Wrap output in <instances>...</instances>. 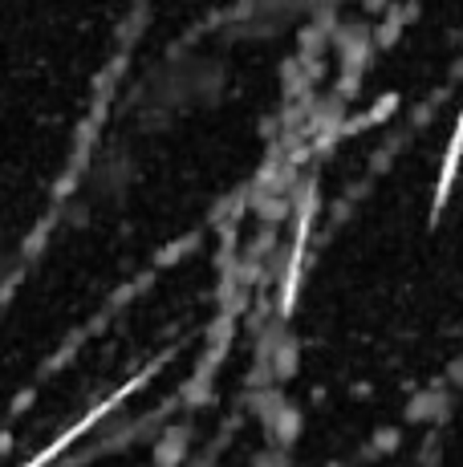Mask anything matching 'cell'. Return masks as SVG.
Returning <instances> with one entry per match:
<instances>
[{"label":"cell","mask_w":463,"mask_h":467,"mask_svg":"<svg viewBox=\"0 0 463 467\" xmlns=\"http://www.w3.org/2000/svg\"><path fill=\"white\" fill-rule=\"evenodd\" d=\"M334 467H342V463H334Z\"/></svg>","instance_id":"5b68a950"},{"label":"cell","mask_w":463,"mask_h":467,"mask_svg":"<svg viewBox=\"0 0 463 467\" xmlns=\"http://www.w3.org/2000/svg\"><path fill=\"white\" fill-rule=\"evenodd\" d=\"M191 451V427L187 423H167L155 439V467H180Z\"/></svg>","instance_id":"7a4b0ae2"},{"label":"cell","mask_w":463,"mask_h":467,"mask_svg":"<svg viewBox=\"0 0 463 467\" xmlns=\"http://www.w3.org/2000/svg\"><path fill=\"white\" fill-rule=\"evenodd\" d=\"M398 439H403V435H398L395 427H382L378 435L370 439V447H374V451H395V447H398Z\"/></svg>","instance_id":"277c9868"},{"label":"cell","mask_w":463,"mask_h":467,"mask_svg":"<svg viewBox=\"0 0 463 467\" xmlns=\"http://www.w3.org/2000/svg\"><path fill=\"white\" fill-rule=\"evenodd\" d=\"M252 5L264 8V13L284 16V21L305 25V21H317V16H325V13H337V5H342V0H252Z\"/></svg>","instance_id":"6da1fadb"},{"label":"cell","mask_w":463,"mask_h":467,"mask_svg":"<svg viewBox=\"0 0 463 467\" xmlns=\"http://www.w3.org/2000/svg\"><path fill=\"white\" fill-rule=\"evenodd\" d=\"M448 407H451V394L439 390V386H427V390H418L415 399L406 402V419H411V423H423V419H439V415H448Z\"/></svg>","instance_id":"3957f363"}]
</instances>
